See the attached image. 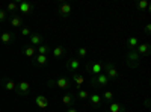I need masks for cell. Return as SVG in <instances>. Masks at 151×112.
<instances>
[{
	"label": "cell",
	"mask_w": 151,
	"mask_h": 112,
	"mask_svg": "<svg viewBox=\"0 0 151 112\" xmlns=\"http://www.w3.org/2000/svg\"><path fill=\"white\" fill-rule=\"evenodd\" d=\"M109 83H110V80L107 79V76L104 73H100V74H97V76H91V79H89V85L94 88V91H98V90L104 88V86L109 85Z\"/></svg>",
	"instance_id": "1"
},
{
	"label": "cell",
	"mask_w": 151,
	"mask_h": 112,
	"mask_svg": "<svg viewBox=\"0 0 151 112\" xmlns=\"http://www.w3.org/2000/svg\"><path fill=\"white\" fill-rule=\"evenodd\" d=\"M141 61H142V58L136 53V50H127V53H125V65L129 68H132V70L139 68Z\"/></svg>",
	"instance_id": "2"
},
{
	"label": "cell",
	"mask_w": 151,
	"mask_h": 112,
	"mask_svg": "<svg viewBox=\"0 0 151 112\" xmlns=\"http://www.w3.org/2000/svg\"><path fill=\"white\" fill-rule=\"evenodd\" d=\"M71 79L70 77H59V79H50L47 80V86L48 88H53V86H58V88L60 90H70V86H71Z\"/></svg>",
	"instance_id": "3"
},
{
	"label": "cell",
	"mask_w": 151,
	"mask_h": 112,
	"mask_svg": "<svg viewBox=\"0 0 151 112\" xmlns=\"http://www.w3.org/2000/svg\"><path fill=\"white\" fill-rule=\"evenodd\" d=\"M103 71H104V74L107 76V79H109L110 82H113V83L118 82L119 73H118V70H116V67H115V64H113V62H107V64H104Z\"/></svg>",
	"instance_id": "4"
},
{
	"label": "cell",
	"mask_w": 151,
	"mask_h": 112,
	"mask_svg": "<svg viewBox=\"0 0 151 112\" xmlns=\"http://www.w3.org/2000/svg\"><path fill=\"white\" fill-rule=\"evenodd\" d=\"M103 67H104V64H101L100 61H89V62H86V65H85L86 71L89 73L91 76H97V74L103 73Z\"/></svg>",
	"instance_id": "5"
},
{
	"label": "cell",
	"mask_w": 151,
	"mask_h": 112,
	"mask_svg": "<svg viewBox=\"0 0 151 112\" xmlns=\"http://www.w3.org/2000/svg\"><path fill=\"white\" fill-rule=\"evenodd\" d=\"M18 97H26L30 94V83L26 80H21L15 85V91H14Z\"/></svg>",
	"instance_id": "6"
},
{
	"label": "cell",
	"mask_w": 151,
	"mask_h": 112,
	"mask_svg": "<svg viewBox=\"0 0 151 112\" xmlns=\"http://www.w3.org/2000/svg\"><path fill=\"white\" fill-rule=\"evenodd\" d=\"M65 68H67L70 73H77V71L82 68V62H80V59H77V58H68V61L65 62Z\"/></svg>",
	"instance_id": "7"
},
{
	"label": "cell",
	"mask_w": 151,
	"mask_h": 112,
	"mask_svg": "<svg viewBox=\"0 0 151 112\" xmlns=\"http://www.w3.org/2000/svg\"><path fill=\"white\" fill-rule=\"evenodd\" d=\"M73 12V6L67 2H60L59 6H58V15L62 17V18H68Z\"/></svg>",
	"instance_id": "8"
},
{
	"label": "cell",
	"mask_w": 151,
	"mask_h": 112,
	"mask_svg": "<svg viewBox=\"0 0 151 112\" xmlns=\"http://www.w3.org/2000/svg\"><path fill=\"white\" fill-rule=\"evenodd\" d=\"M32 65L36 67V68H42V67H47L48 65V58L45 55H35L32 58Z\"/></svg>",
	"instance_id": "9"
},
{
	"label": "cell",
	"mask_w": 151,
	"mask_h": 112,
	"mask_svg": "<svg viewBox=\"0 0 151 112\" xmlns=\"http://www.w3.org/2000/svg\"><path fill=\"white\" fill-rule=\"evenodd\" d=\"M33 3L32 2H27V0H24V2H18V11L21 12L23 15H30L33 12Z\"/></svg>",
	"instance_id": "10"
},
{
	"label": "cell",
	"mask_w": 151,
	"mask_h": 112,
	"mask_svg": "<svg viewBox=\"0 0 151 112\" xmlns=\"http://www.w3.org/2000/svg\"><path fill=\"white\" fill-rule=\"evenodd\" d=\"M15 82L12 80V77H3L2 80H0V86L5 90V91H8V92H14L15 91Z\"/></svg>",
	"instance_id": "11"
},
{
	"label": "cell",
	"mask_w": 151,
	"mask_h": 112,
	"mask_svg": "<svg viewBox=\"0 0 151 112\" xmlns=\"http://www.w3.org/2000/svg\"><path fill=\"white\" fill-rule=\"evenodd\" d=\"M134 50H136V53L139 55L141 58H142V56H150V55H151V44H150V43L139 44V46L134 48Z\"/></svg>",
	"instance_id": "12"
},
{
	"label": "cell",
	"mask_w": 151,
	"mask_h": 112,
	"mask_svg": "<svg viewBox=\"0 0 151 112\" xmlns=\"http://www.w3.org/2000/svg\"><path fill=\"white\" fill-rule=\"evenodd\" d=\"M52 53L55 59H64L68 55V48H65L64 46H56L55 48H52Z\"/></svg>",
	"instance_id": "13"
},
{
	"label": "cell",
	"mask_w": 151,
	"mask_h": 112,
	"mask_svg": "<svg viewBox=\"0 0 151 112\" xmlns=\"http://www.w3.org/2000/svg\"><path fill=\"white\" fill-rule=\"evenodd\" d=\"M8 21H9V24L12 27H21L23 26V17L20 15V14H9V17H8Z\"/></svg>",
	"instance_id": "14"
},
{
	"label": "cell",
	"mask_w": 151,
	"mask_h": 112,
	"mask_svg": "<svg viewBox=\"0 0 151 112\" xmlns=\"http://www.w3.org/2000/svg\"><path fill=\"white\" fill-rule=\"evenodd\" d=\"M104 109H107V112H127L125 106L121 105V103H118V102H112V103L106 105Z\"/></svg>",
	"instance_id": "15"
},
{
	"label": "cell",
	"mask_w": 151,
	"mask_h": 112,
	"mask_svg": "<svg viewBox=\"0 0 151 112\" xmlns=\"http://www.w3.org/2000/svg\"><path fill=\"white\" fill-rule=\"evenodd\" d=\"M88 100H89V105L92 106V108H101L103 105H101V95H98L97 92H92V94H89V97H88Z\"/></svg>",
	"instance_id": "16"
},
{
	"label": "cell",
	"mask_w": 151,
	"mask_h": 112,
	"mask_svg": "<svg viewBox=\"0 0 151 112\" xmlns=\"http://www.w3.org/2000/svg\"><path fill=\"white\" fill-rule=\"evenodd\" d=\"M0 41H2L3 46H8V44H12L15 41V35L12 32H2V35H0Z\"/></svg>",
	"instance_id": "17"
},
{
	"label": "cell",
	"mask_w": 151,
	"mask_h": 112,
	"mask_svg": "<svg viewBox=\"0 0 151 112\" xmlns=\"http://www.w3.org/2000/svg\"><path fill=\"white\" fill-rule=\"evenodd\" d=\"M29 40H30V44H32L33 47L44 44V36H42L41 33H38V32H32V35L29 36Z\"/></svg>",
	"instance_id": "18"
},
{
	"label": "cell",
	"mask_w": 151,
	"mask_h": 112,
	"mask_svg": "<svg viewBox=\"0 0 151 112\" xmlns=\"http://www.w3.org/2000/svg\"><path fill=\"white\" fill-rule=\"evenodd\" d=\"M35 105L40 108V109H45V108H48V98L45 97V95H42V94H40V95H36L35 97Z\"/></svg>",
	"instance_id": "19"
},
{
	"label": "cell",
	"mask_w": 151,
	"mask_h": 112,
	"mask_svg": "<svg viewBox=\"0 0 151 112\" xmlns=\"http://www.w3.org/2000/svg\"><path fill=\"white\" fill-rule=\"evenodd\" d=\"M71 82H74L76 88H77V91H79V90H82V85L85 83V79H83L82 74H79V73H73V76H71Z\"/></svg>",
	"instance_id": "20"
},
{
	"label": "cell",
	"mask_w": 151,
	"mask_h": 112,
	"mask_svg": "<svg viewBox=\"0 0 151 112\" xmlns=\"http://www.w3.org/2000/svg\"><path fill=\"white\" fill-rule=\"evenodd\" d=\"M76 94H73V92H67L64 97H62V103H64L65 106H68V108H71L74 103H76Z\"/></svg>",
	"instance_id": "21"
},
{
	"label": "cell",
	"mask_w": 151,
	"mask_h": 112,
	"mask_svg": "<svg viewBox=\"0 0 151 112\" xmlns=\"http://www.w3.org/2000/svg\"><path fill=\"white\" fill-rule=\"evenodd\" d=\"M139 38L137 36H130V38H127V41H125V47L129 48V50H134V48L139 46Z\"/></svg>",
	"instance_id": "22"
},
{
	"label": "cell",
	"mask_w": 151,
	"mask_h": 112,
	"mask_svg": "<svg viewBox=\"0 0 151 112\" xmlns=\"http://www.w3.org/2000/svg\"><path fill=\"white\" fill-rule=\"evenodd\" d=\"M23 53L26 55L27 58H33L36 55V47H33L32 44H26V46H23Z\"/></svg>",
	"instance_id": "23"
},
{
	"label": "cell",
	"mask_w": 151,
	"mask_h": 112,
	"mask_svg": "<svg viewBox=\"0 0 151 112\" xmlns=\"http://www.w3.org/2000/svg\"><path fill=\"white\" fill-rule=\"evenodd\" d=\"M113 97H115V94H113L112 91H104V92H103V95H101V100H104V106L113 102Z\"/></svg>",
	"instance_id": "24"
},
{
	"label": "cell",
	"mask_w": 151,
	"mask_h": 112,
	"mask_svg": "<svg viewBox=\"0 0 151 112\" xmlns=\"http://www.w3.org/2000/svg\"><path fill=\"white\" fill-rule=\"evenodd\" d=\"M50 50H52V47H50L48 44H41V46H38V48H36L38 55H45V56H47V53Z\"/></svg>",
	"instance_id": "25"
},
{
	"label": "cell",
	"mask_w": 151,
	"mask_h": 112,
	"mask_svg": "<svg viewBox=\"0 0 151 112\" xmlns=\"http://www.w3.org/2000/svg\"><path fill=\"white\" fill-rule=\"evenodd\" d=\"M5 11H6V12H11V14H15V12L18 11V2H11V3H8L6 8H5Z\"/></svg>",
	"instance_id": "26"
},
{
	"label": "cell",
	"mask_w": 151,
	"mask_h": 112,
	"mask_svg": "<svg viewBox=\"0 0 151 112\" xmlns=\"http://www.w3.org/2000/svg\"><path fill=\"white\" fill-rule=\"evenodd\" d=\"M136 8L139 9V11H148L150 9V5L147 0H137L136 2Z\"/></svg>",
	"instance_id": "27"
},
{
	"label": "cell",
	"mask_w": 151,
	"mask_h": 112,
	"mask_svg": "<svg viewBox=\"0 0 151 112\" xmlns=\"http://www.w3.org/2000/svg\"><path fill=\"white\" fill-rule=\"evenodd\" d=\"M88 97H89V92H88L86 90H79L77 91V95H76L77 100H88Z\"/></svg>",
	"instance_id": "28"
},
{
	"label": "cell",
	"mask_w": 151,
	"mask_h": 112,
	"mask_svg": "<svg viewBox=\"0 0 151 112\" xmlns=\"http://www.w3.org/2000/svg\"><path fill=\"white\" fill-rule=\"evenodd\" d=\"M76 55H77V59H85L86 55H88V48L86 47H80L76 50Z\"/></svg>",
	"instance_id": "29"
},
{
	"label": "cell",
	"mask_w": 151,
	"mask_h": 112,
	"mask_svg": "<svg viewBox=\"0 0 151 112\" xmlns=\"http://www.w3.org/2000/svg\"><path fill=\"white\" fill-rule=\"evenodd\" d=\"M8 12L3 9V8H0V23H6L8 21Z\"/></svg>",
	"instance_id": "30"
},
{
	"label": "cell",
	"mask_w": 151,
	"mask_h": 112,
	"mask_svg": "<svg viewBox=\"0 0 151 112\" xmlns=\"http://www.w3.org/2000/svg\"><path fill=\"white\" fill-rule=\"evenodd\" d=\"M32 35V30L29 27H21V36H30Z\"/></svg>",
	"instance_id": "31"
},
{
	"label": "cell",
	"mask_w": 151,
	"mask_h": 112,
	"mask_svg": "<svg viewBox=\"0 0 151 112\" xmlns=\"http://www.w3.org/2000/svg\"><path fill=\"white\" fill-rule=\"evenodd\" d=\"M144 32H145V35H147V36H150V35H151V24H145Z\"/></svg>",
	"instance_id": "32"
},
{
	"label": "cell",
	"mask_w": 151,
	"mask_h": 112,
	"mask_svg": "<svg viewBox=\"0 0 151 112\" xmlns=\"http://www.w3.org/2000/svg\"><path fill=\"white\" fill-rule=\"evenodd\" d=\"M150 106H151L150 97H145V100H144V108H145V109H150Z\"/></svg>",
	"instance_id": "33"
},
{
	"label": "cell",
	"mask_w": 151,
	"mask_h": 112,
	"mask_svg": "<svg viewBox=\"0 0 151 112\" xmlns=\"http://www.w3.org/2000/svg\"><path fill=\"white\" fill-rule=\"evenodd\" d=\"M67 112H79V109H76L74 106H71V108H68V109H67Z\"/></svg>",
	"instance_id": "34"
},
{
	"label": "cell",
	"mask_w": 151,
	"mask_h": 112,
	"mask_svg": "<svg viewBox=\"0 0 151 112\" xmlns=\"http://www.w3.org/2000/svg\"><path fill=\"white\" fill-rule=\"evenodd\" d=\"M0 35H2V30H0Z\"/></svg>",
	"instance_id": "35"
}]
</instances>
